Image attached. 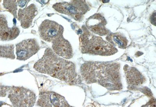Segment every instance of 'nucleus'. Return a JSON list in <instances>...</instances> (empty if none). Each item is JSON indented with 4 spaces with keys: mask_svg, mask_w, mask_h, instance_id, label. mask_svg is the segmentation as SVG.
<instances>
[{
    "mask_svg": "<svg viewBox=\"0 0 156 107\" xmlns=\"http://www.w3.org/2000/svg\"><path fill=\"white\" fill-rule=\"evenodd\" d=\"M34 68L40 73L70 84H76L80 80L74 64L61 58L50 48L45 49L42 57L35 63Z\"/></svg>",
    "mask_w": 156,
    "mask_h": 107,
    "instance_id": "nucleus-1",
    "label": "nucleus"
},
{
    "mask_svg": "<svg viewBox=\"0 0 156 107\" xmlns=\"http://www.w3.org/2000/svg\"><path fill=\"white\" fill-rule=\"evenodd\" d=\"M118 64L88 62L81 68L82 75L89 82H98L105 87L121 86Z\"/></svg>",
    "mask_w": 156,
    "mask_h": 107,
    "instance_id": "nucleus-2",
    "label": "nucleus"
},
{
    "mask_svg": "<svg viewBox=\"0 0 156 107\" xmlns=\"http://www.w3.org/2000/svg\"><path fill=\"white\" fill-rule=\"evenodd\" d=\"M83 30V33L79 37L81 51L83 53L108 56L118 52L114 45L101 37L92 34L85 27Z\"/></svg>",
    "mask_w": 156,
    "mask_h": 107,
    "instance_id": "nucleus-3",
    "label": "nucleus"
},
{
    "mask_svg": "<svg viewBox=\"0 0 156 107\" xmlns=\"http://www.w3.org/2000/svg\"><path fill=\"white\" fill-rule=\"evenodd\" d=\"M8 98L14 107H33L35 104V94L28 89L22 87H10Z\"/></svg>",
    "mask_w": 156,
    "mask_h": 107,
    "instance_id": "nucleus-4",
    "label": "nucleus"
},
{
    "mask_svg": "<svg viewBox=\"0 0 156 107\" xmlns=\"http://www.w3.org/2000/svg\"><path fill=\"white\" fill-rule=\"evenodd\" d=\"M52 7L57 12L67 15L76 21L80 20L89 8L85 1H83L56 3L54 4Z\"/></svg>",
    "mask_w": 156,
    "mask_h": 107,
    "instance_id": "nucleus-5",
    "label": "nucleus"
},
{
    "mask_svg": "<svg viewBox=\"0 0 156 107\" xmlns=\"http://www.w3.org/2000/svg\"><path fill=\"white\" fill-rule=\"evenodd\" d=\"M63 26L54 21L46 19L39 27V33L42 39L55 44L64 37Z\"/></svg>",
    "mask_w": 156,
    "mask_h": 107,
    "instance_id": "nucleus-6",
    "label": "nucleus"
},
{
    "mask_svg": "<svg viewBox=\"0 0 156 107\" xmlns=\"http://www.w3.org/2000/svg\"><path fill=\"white\" fill-rule=\"evenodd\" d=\"M17 59L26 61L35 55L40 49L38 42L35 38L23 40L16 45Z\"/></svg>",
    "mask_w": 156,
    "mask_h": 107,
    "instance_id": "nucleus-7",
    "label": "nucleus"
},
{
    "mask_svg": "<svg viewBox=\"0 0 156 107\" xmlns=\"http://www.w3.org/2000/svg\"><path fill=\"white\" fill-rule=\"evenodd\" d=\"M37 105L41 107H72L62 95L50 91L40 94Z\"/></svg>",
    "mask_w": 156,
    "mask_h": 107,
    "instance_id": "nucleus-8",
    "label": "nucleus"
},
{
    "mask_svg": "<svg viewBox=\"0 0 156 107\" xmlns=\"http://www.w3.org/2000/svg\"><path fill=\"white\" fill-rule=\"evenodd\" d=\"M86 24L89 30L98 35L104 36L109 33V31L105 27L106 21L104 17L100 14H96L90 17Z\"/></svg>",
    "mask_w": 156,
    "mask_h": 107,
    "instance_id": "nucleus-9",
    "label": "nucleus"
},
{
    "mask_svg": "<svg viewBox=\"0 0 156 107\" xmlns=\"http://www.w3.org/2000/svg\"><path fill=\"white\" fill-rule=\"evenodd\" d=\"M37 14V9L34 4H32L23 9L18 11V20L23 28H28L31 26L33 19Z\"/></svg>",
    "mask_w": 156,
    "mask_h": 107,
    "instance_id": "nucleus-10",
    "label": "nucleus"
},
{
    "mask_svg": "<svg viewBox=\"0 0 156 107\" xmlns=\"http://www.w3.org/2000/svg\"><path fill=\"white\" fill-rule=\"evenodd\" d=\"M20 33L16 26L9 27L5 15L0 14V39L2 41H12L18 37Z\"/></svg>",
    "mask_w": 156,
    "mask_h": 107,
    "instance_id": "nucleus-11",
    "label": "nucleus"
},
{
    "mask_svg": "<svg viewBox=\"0 0 156 107\" xmlns=\"http://www.w3.org/2000/svg\"><path fill=\"white\" fill-rule=\"evenodd\" d=\"M127 80L129 84L138 85L144 82V77L136 69L130 68L126 72Z\"/></svg>",
    "mask_w": 156,
    "mask_h": 107,
    "instance_id": "nucleus-12",
    "label": "nucleus"
},
{
    "mask_svg": "<svg viewBox=\"0 0 156 107\" xmlns=\"http://www.w3.org/2000/svg\"><path fill=\"white\" fill-rule=\"evenodd\" d=\"M107 40L113 45L117 46L121 48H124L127 45V41L123 36L118 33H113L107 36Z\"/></svg>",
    "mask_w": 156,
    "mask_h": 107,
    "instance_id": "nucleus-13",
    "label": "nucleus"
},
{
    "mask_svg": "<svg viewBox=\"0 0 156 107\" xmlns=\"http://www.w3.org/2000/svg\"><path fill=\"white\" fill-rule=\"evenodd\" d=\"M14 48L12 44L0 45V57L15 59Z\"/></svg>",
    "mask_w": 156,
    "mask_h": 107,
    "instance_id": "nucleus-14",
    "label": "nucleus"
},
{
    "mask_svg": "<svg viewBox=\"0 0 156 107\" xmlns=\"http://www.w3.org/2000/svg\"><path fill=\"white\" fill-rule=\"evenodd\" d=\"M16 1H4V6L5 9L12 14L15 18H17V2Z\"/></svg>",
    "mask_w": 156,
    "mask_h": 107,
    "instance_id": "nucleus-15",
    "label": "nucleus"
},
{
    "mask_svg": "<svg viewBox=\"0 0 156 107\" xmlns=\"http://www.w3.org/2000/svg\"><path fill=\"white\" fill-rule=\"evenodd\" d=\"M26 1H18L17 3L19 5V6L23 7V6L26 4Z\"/></svg>",
    "mask_w": 156,
    "mask_h": 107,
    "instance_id": "nucleus-16",
    "label": "nucleus"
}]
</instances>
